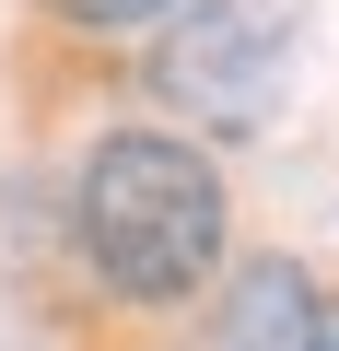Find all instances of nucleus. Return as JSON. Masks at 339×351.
Instances as JSON below:
<instances>
[{
  "instance_id": "obj_1",
  "label": "nucleus",
  "mask_w": 339,
  "mask_h": 351,
  "mask_svg": "<svg viewBox=\"0 0 339 351\" xmlns=\"http://www.w3.org/2000/svg\"><path fill=\"white\" fill-rule=\"evenodd\" d=\"M82 246L129 304H188L223 269V176L176 129H117L82 164Z\"/></svg>"
},
{
  "instance_id": "obj_2",
  "label": "nucleus",
  "mask_w": 339,
  "mask_h": 351,
  "mask_svg": "<svg viewBox=\"0 0 339 351\" xmlns=\"http://www.w3.org/2000/svg\"><path fill=\"white\" fill-rule=\"evenodd\" d=\"M152 94L176 106L188 129H211V141H258L281 117V36L246 12V0H199V12L164 24Z\"/></svg>"
},
{
  "instance_id": "obj_3",
  "label": "nucleus",
  "mask_w": 339,
  "mask_h": 351,
  "mask_svg": "<svg viewBox=\"0 0 339 351\" xmlns=\"http://www.w3.org/2000/svg\"><path fill=\"white\" fill-rule=\"evenodd\" d=\"M339 328H327V304H316V281L292 269V258H258V269H234V293H223V316H211V351H327Z\"/></svg>"
},
{
  "instance_id": "obj_4",
  "label": "nucleus",
  "mask_w": 339,
  "mask_h": 351,
  "mask_svg": "<svg viewBox=\"0 0 339 351\" xmlns=\"http://www.w3.org/2000/svg\"><path fill=\"white\" fill-rule=\"evenodd\" d=\"M59 24H82V36H129V24H152V12H176V0H47Z\"/></svg>"
},
{
  "instance_id": "obj_5",
  "label": "nucleus",
  "mask_w": 339,
  "mask_h": 351,
  "mask_svg": "<svg viewBox=\"0 0 339 351\" xmlns=\"http://www.w3.org/2000/svg\"><path fill=\"white\" fill-rule=\"evenodd\" d=\"M327 351H339V339H327Z\"/></svg>"
}]
</instances>
